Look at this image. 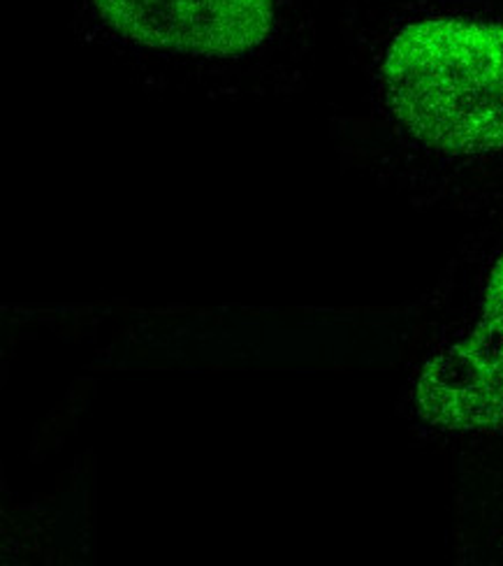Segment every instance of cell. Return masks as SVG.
I'll use <instances>...</instances> for the list:
<instances>
[{"label": "cell", "mask_w": 503, "mask_h": 566, "mask_svg": "<svg viewBox=\"0 0 503 566\" xmlns=\"http://www.w3.org/2000/svg\"><path fill=\"white\" fill-rule=\"evenodd\" d=\"M82 40L147 84L211 101L302 86L316 0H75Z\"/></svg>", "instance_id": "1"}, {"label": "cell", "mask_w": 503, "mask_h": 566, "mask_svg": "<svg viewBox=\"0 0 503 566\" xmlns=\"http://www.w3.org/2000/svg\"><path fill=\"white\" fill-rule=\"evenodd\" d=\"M378 105L429 156H503V19L425 12L399 21L374 61Z\"/></svg>", "instance_id": "2"}, {"label": "cell", "mask_w": 503, "mask_h": 566, "mask_svg": "<svg viewBox=\"0 0 503 566\" xmlns=\"http://www.w3.org/2000/svg\"><path fill=\"white\" fill-rule=\"evenodd\" d=\"M413 411L446 434H503V249L492 261L469 329L422 360Z\"/></svg>", "instance_id": "3"}]
</instances>
